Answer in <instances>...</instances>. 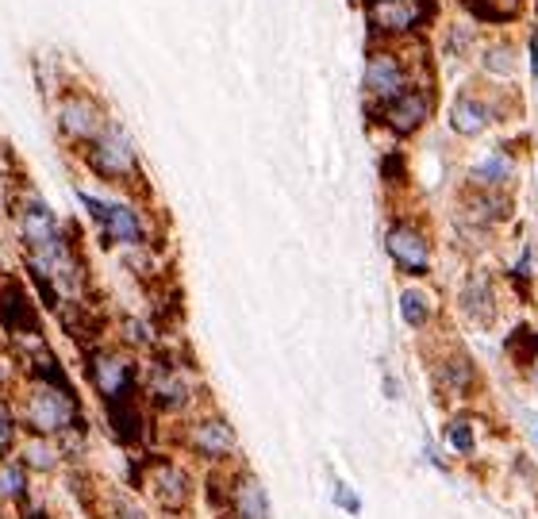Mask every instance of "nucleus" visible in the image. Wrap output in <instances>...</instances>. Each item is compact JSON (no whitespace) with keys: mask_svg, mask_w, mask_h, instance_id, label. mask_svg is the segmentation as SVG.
<instances>
[{"mask_svg":"<svg viewBox=\"0 0 538 519\" xmlns=\"http://www.w3.org/2000/svg\"><path fill=\"white\" fill-rule=\"evenodd\" d=\"M85 162L89 170L104 177V181H131L139 173V154H135V143L131 135L123 131L116 120L100 127V135L93 143H85Z\"/></svg>","mask_w":538,"mask_h":519,"instance_id":"f257e3e1","label":"nucleus"},{"mask_svg":"<svg viewBox=\"0 0 538 519\" xmlns=\"http://www.w3.org/2000/svg\"><path fill=\"white\" fill-rule=\"evenodd\" d=\"M24 420L31 423L39 435H62V431H70V427L81 420V412H77V400L70 389L39 381L24 400Z\"/></svg>","mask_w":538,"mask_h":519,"instance_id":"f03ea898","label":"nucleus"},{"mask_svg":"<svg viewBox=\"0 0 538 519\" xmlns=\"http://www.w3.org/2000/svg\"><path fill=\"white\" fill-rule=\"evenodd\" d=\"M77 200L100 223L104 243H116V247H139V243H147V223L139 216V208H131L123 200H100L93 193H77Z\"/></svg>","mask_w":538,"mask_h":519,"instance_id":"7ed1b4c3","label":"nucleus"},{"mask_svg":"<svg viewBox=\"0 0 538 519\" xmlns=\"http://www.w3.org/2000/svg\"><path fill=\"white\" fill-rule=\"evenodd\" d=\"M54 120H58V131H62V139H70V143H93L100 135V127L108 124V116H104V108H100V100L93 93H81V89H70V93H62L58 97V108H54Z\"/></svg>","mask_w":538,"mask_h":519,"instance_id":"20e7f679","label":"nucleus"},{"mask_svg":"<svg viewBox=\"0 0 538 519\" xmlns=\"http://www.w3.org/2000/svg\"><path fill=\"white\" fill-rule=\"evenodd\" d=\"M89 381L93 389L104 396V404H120V400H135V389H139V377H135V366L123 358V354H112V350H93L89 362Z\"/></svg>","mask_w":538,"mask_h":519,"instance_id":"39448f33","label":"nucleus"},{"mask_svg":"<svg viewBox=\"0 0 538 519\" xmlns=\"http://www.w3.org/2000/svg\"><path fill=\"white\" fill-rule=\"evenodd\" d=\"M16 227H20V239H24L27 254H39V250L54 247L62 239V227H58V216L50 212V204L43 197H31L20 204L16 212Z\"/></svg>","mask_w":538,"mask_h":519,"instance_id":"423d86ee","label":"nucleus"},{"mask_svg":"<svg viewBox=\"0 0 538 519\" xmlns=\"http://www.w3.org/2000/svg\"><path fill=\"white\" fill-rule=\"evenodd\" d=\"M408 89V70L400 66L396 54H373L366 62V93L373 100H392L396 93Z\"/></svg>","mask_w":538,"mask_h":519,"instance_id":"0eeeda50","label":"nucleus"},{"mask_svg":"<svg viewBox=\"0 0 538 519\" xmlns=\"http://www.w3.org/2000/svg\"><path fill=\"white\" fill-rule=\"evenodd\" d=\"M381 120L396 131V135H412L423 120H427V97L419 93V89H404V93H396L392 100L381 104Z\"/></svg>","mask_w":538,"mask_h":519,"instance_id":"6e6552de","label":"nucleus"},{"mask_svg":"<svg viewBox=\"0 0 538 519\" xmlns=\"http://www.w3.org/2000/svg\"><path fill=\"white\" fill-rule=\"evenodd\" d=\"M389 254H392V262L408 273H427V262H431L427 239L419 235L416 227H404V223L389 231Z\"/></svg>","mask_w":538,"mask_h":519,"instance_id":"1a4fd4ad","label":"nucleus"},{"mask_svg":"<svg viewBox=\"0 0 538 519\" xmlns=\"http://www.w3.org/2000/svg\"><path fill=\"white\" fill-rule=\"evenodd\" d=\"M147 393L162 412H177V408L189 404V385H185V377L173 370V366H166V362L150 370Z\"/></svg>","mask_w":538,"mask_h":519,"instance_id":"9d476101","label":"nucleus"},{"mask_svg":"<svg viewBox=\"0 0 538 519\" xmlns=\"http://www.w3.org/2000/svg\"><path fill=\"white\" fill-rule=\"evenodd\" d=\"M0 323L12 335H35L39 331V312H35V304L27 300V293L20 285H8L0 293Z\"/></svg>","mask_w":538,"mask_h":519,"instance_id":"9b49d317","label":"nucleus"},{"mask_svg":"<svg viewBox=\"0 0 538 519\" xmlns=\"http://www.w3.org/2000/svg\"><path fill=\"white\" fill-rule=\"evenodd\" d=\"M150 493H154V500L162 504V508H170V512H177V508H185V500H189V477L177 470V466H170V462H162L158 470H154V477H150Z\"/></svg>","mask_w":538,"mask_h":519,"instance_id":"f8f14e48","label":"nucleus"},{"mask_svg":"<svg viewBox=\"0 0 538 519\" xmlns=\"http://www.w3.org/2000/svg\"><path fill=\"white\" fill-rule=\"evenodd\" d=\"M193 446L204 458H227L235 450V431L223 420H200L193 427Z\"/></svg>","mask_w":538,"mask_h":519,"instance_id":"ddd939ff","label":"nucleus"},{"mask_svg":"<svg viewBox=\"0 0 538 519\" xmlns=\"http://www.w3.org/2000/svg\"><path fill=\"white\" fill-rule=\"evenodd\" d=\"M450 127L458 135H481L489 127V104L477 97H458L450 108Z\"/></svg>","mask_w":538,"mask_h":519,"instance_id":"4468645a","label":"nucleus"},{"mask_svg":"<svg viewBox=\"0 0 538 519\" xmlns=\"http://www.w3.org/2000/svg\"><path fill=\"white\" fill-rule=\"evenodd\" d=\"M462 304H465V312H469V320H477L481 327H489L492 323V293H489V281L485 277H473L469 285H465V293H462Z\"/></svg>","mask_w":538,"mask_h":519,"instance_id":"2eb2a0df","label":"nucleus"},{"mask_svg":"<svg viewBox=\"0 0 538 519\" xmlns=\"http://www.w3.org/2000/svg\"><path fill=\"white\" fill-rule=\"evenodd\" d=\"M235 516L239 519H269V500L258 481L246 477L243 485H235Z\"/></svg>","mask_w":538,"mask_h":519,"instance_id":"dca6fc26","label":"nucleus"},{"mask_svg":"<svg viewBox=\"0 0 538 519\" xmlns=\"http://www.w3.org/2000/svg\"><path fill=\"white\" fill-rule=\"evenodd\" d=\"M400 316H404L408 327H423V323L431 320V304H427V297L419 289H404L400 293Z\"/></svg>","mask_w":538,"mask_h":519,"instance_id":"f3484780","label":"nucleus"},{"mask_svg":"<svg viewBox=\"0 0 538 519\" xmlns=\"http://www.w3.org/2000/svg\"><path fill=\"white\" fill-rule=\"evenodd\" d=\"M27 493V473L16 462H0V496L4 500H24Z\"/></svg>","mask_w":538,"mask_h":519,"instance_id":"a211bd4d","label":"nucleus"},{"mask_svg":"<svg viewBox=\"0 0 538 519\" xmlns=\"http://www.w3.org/2000/svg\"><path fill=\"white\" fill-rule=\"evenodd\" d=\"M12 446H16V412L8 400H0V462L12 454Z\"/></svg>","mask_w":538,"mask_h":519,"instance_id":"6ab92c4d","label":"nucleus"},{"mask_svg":"<svg viewBox=\"0 0 538 519\" xmlns=\"http://www.w3.org/2000/svg\"><path fill=\"white\" fill-rule=\"evenodd\" d=\"M24 466H35V470H54V466H58V450H54L50 443H43V439H35V443L27 446Z\"/></svg>","mask_w":538,"mask_h":519,"instance_id":"aec40b11","label":"nucleus"},{"mask_svg":"<svg viewBox=\"0 0 538 519\" xmlns=\"http://www.w3.org/2000/svg\"><path fill=\"white\" fill-rule=\"evenodd\" d=\"M508 173H512V162L496 154V158H489V162H481V166L473 170V177H477V181H492V185H500V181H508Z\"/></svg>","mask_w":538,"mask_h":519,"instance_id":"412c9836","label":"nucleus"},{"mask_svg":"<svg viewBox=\"0 0 538 519\" xmlns=\"http://www.w3.org/2000/svg\"><path fill=\"white\" fill-rule=\"evenodd\" d=\"M446 435H450L454 450H462V454H469V450H473V431H469V423H465V420L450 423V427H446Z\"/></svg>","mask_w":538,"mask_h":519,"instance_id":"4be33fe9","label":"nucleus"},{"mask_svg":"<svg viewBox=\"0 0 538 519\" xmlns=\"http://www.w3.org/2000/svg\"><path fill=\"white\" fill-rule=\"evenodd\" d=\"M489 70L512 74V50H489Z\"/></svg>","mask_w":538,"mask_h":519,"instance_id":"5701e85b","label":"nucleus"},{"mask_svg":"<svg viewBox=\"0 0 538 519\" xmlns=\"http://www.w3.org/2000/svg\"><path fill=\"white\" fill-rule=\"evenodd\" d=\"M127 339L135 346H147L150 343V335H147V323H139V320H127Z\"/></svg>","mask_w":538,"mask_h":519,"instance_id":"b1692460","label":"nucleus"},{"mask_svg":"<svg viewBox=\"0 0 538 519\" xmlns=\"http://www.w3.org/2000/svg\"><path fill=\"white\" fill-rule=\"evenodd\" d=\"M339 504H343V508H350V512H358V508H362V504H358V496H350L346 489H339Z\"/></svg>","mask_w":538,"mask_h":519,"instance_id":"393cba45","label":"nucleus"},{"mask_svg":"<svg viewBox=\"0 0 538 519\" xmlns=\"http://www.w3.org/2000/svg\"><path fill=\"white\" fill-rule=\"evenodd\" d=\"M116 519H139V512H131V508H123V512H120V516H116Z\"/></svg>","mask_w":538,"mask_h":519,"instance_id":"a878e982","label":"nucleus"},{"mask_svg":"<svg viewBox=\"0 0 538 519\" xmlns=\"http://www.w3.org/2000/svg\"><path fill=\"white\" fill-rule=\"evenodd\" d=\"M4 381H8V370H4V362H0V385H4Z\"/></svg>","mask_w":538,"mask_h":519,"instance_id":"bb28decb","label":"nucleus"},{"mask_svg":"<svg viewBox=\"0 0 538 519\" xmlns=\"http://www.w3.org/2000/svg\"><path fill=\"white\" fill-rule=\"evenodd\" d=\"M366 4H369V8H377V4H385V0H366Z\"/></svg>","mask_w":538,"mask_h":519,"instance_id":"cd10ccee","label":"nucleus"},{"mask_svg":"<svg viewBox=\"0 0 538 519\" xmlns=\"http://www.w3.org/2000/svg\"><path fill=\"white\" fill-rule=\"evenodd\" d=\"M535 362H538V358H535ZM535 377H538V366H535Z\"/></svg>","mask_w":538,"mask_h":519,"instance_id":"c85d7f7f","label":"nucleus"}]
</instances>
